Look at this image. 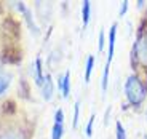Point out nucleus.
Wrapping results in <instances>:
<instances>
[{"label": "nucleus", "instance_id": "1", "mask_svg": "<svg viewBox=\"0 0 147 139\" xmlns=\"http://www.w3.org/2000/svg\"><path fill=\"white\" fill-rule=\"evenodd\" d=\"M125 94L128 98V101L133 104V106H139L146 99V88L141 83V80L134 75L126 78L125 83Z\"/></svg>", "mask_w": 147, "mask_h": 139}, {"label": "nucleus", "instance_id": "2", "mask_svg": "<svg viewBox=\"0 0 147 139\" xmlns=\"http://www.w3.org/2000/svg\"><path fill=\"white\" fill-rule=\"evenodd\" d=\"M16 8H18V10L21 11L22 15H24V18H26L27 24H29V29L32 30L35 35H38V27H37V26H35V22H34V18H32V13H30V10H29V8H27L24 3H21V2H19V3H16Z\"/></svg>", "mask_w": 147, "mask_h": 139}, {"label": "nucleus", "instance_id": "3", "mask_svg": "<svg viewBox=\"0 0 147 139\" xmlns=\"http://www.w3.org/2000/svg\"><path fill=\"white\" fill-rule=\"evenodd\" d=\"M53 90H55V86H53V78H51V75L48 74V75H45L43 85H42V94H43L45 101H50V99H51Z\"/></svg>", "mask_w": 147, "mask_h": 139}, {"label": "nucleus", "instance_id": "4", "mask_svg": "<svg viewBox=\"0 0 147 139\" xmlns=\"http://www.w3.org/2000/svg\"><path fill=\"white\" fill-rule=\"evenodd\" d=\"M115 34H117V24H112L110 27V34H109V56H107V62L109 64L112 62V58H114V50H115Z\"/></svg>", "mask_w": 147, "mask_h": 139}, {"label": "nucleus", "instance_id": "5", "mask_svg": "<svg viewBox=\"0 0 147 139\" xmlns=\"http://www.w3.org/2000/svg\"><path fill=\"white\" fill-rule=\"evenodd\" d=\"M58 85H59V88L63 90V96H64V98H67L69 93H70V72H69V70L64 72L63 78H59Z\"/></svg>", "mask_w": 147, "mask_h": 139}, {"label": "nucleus", "instance_id": "6", "mask_svg": "<svg viewBox=\"0 0 147 139\" xmlns=\"http://www.w3.org/2000/svg\"><path fill=\"white\" fill-rule=\"evenodd\" d=\"M34 67H35V72H34V77H35V83L37 85H43V74H42V59L37 58L35 59V64H34Z\"/></svg>", "mask_w": 147, "mask_h": 139}, {"label": "nucleus", "instance_id": "7", "mask_svg": "<svg viewBox=\"0 0 147 139\" xmlns=\"http://www.w3.org/2000/svg\"><path fill=\"white\" fill-rule=\"evenodd\" d=\"M10 83H11V75L0 69V94H2L8 86H10Z\"/></svg>", "mask_w": 147, "mask_h": 139}, {"label": "nucleus", "instance_id": "8", "mask_svg": "<svg viewBox=\"0 0 147 139\" xmlns=\"http://www.w3.org/2000/svg\"><path fill=\"white\" fill-rule=\"evenodd\" d=\"M82 19H83V24L86 26L90 21V0H85L82 5Z\"/></svg>", "mask_w": 147, "mask_h": 139}, {"label": "nucleus", "instance_id": "9", "mask_svg": "<svg viewBox=\"0 0 147 139\" xmlns=\"http://www.w3.org/2000/svg\"><path fill=\"white\" fill-rule=\"evenodd\" d=\"M93 66H94V58H93V56H88V59H86V70H85V82H86V83L90 82V77H91Z\"/></svg>", "mask_w": 147, "mask_h": 139}, {"label": "nucleus", "instance_id": "10", "mask_svg": "<svg viewBox=\"0 0 147 139\" xmlns=\"http://www.w3.org/2000/svg\"><path fill=\"white\" fill-rule=\"evenodd\" d=\"M63 125L61 123H55L53 126V131H51V139H61L63 138Z\"/></svg>", "mask_w": 147, "mask_h": 139}, {"label": "nucleus", "instance_id": "11", "mask_svg": "<svg viewBox=\"0 0 147 139\" xmlns=\"http://www.w3.org/2000/svg\"><path fill=\"white\" fill-rule=\"evenodd\" d=\"M109 69H110V66H109V64H106V66H104V72H102V80H101L102 93H106V90H107V80H109Z\"/></svg>", "mask_w": 147, "mask_h": 139}, {"label": "nucleus", "instance_id": "12", "mask_svg": "<svg viewBox=\"0 0 147 139\" xmlns=\"http://www.w3.org/2000/svg\"><path fill=\"white\" fill-rule=\"evenodd\" d=\"M117 139H126V133H125V128L120 121H117Z\"/></svg>", "mask_w": 147, "mask_h": 139}, {"label": "nucleus", "instance_id": "13", "mask_svg": "<svg viewBox=\"0 0 147 139\" xmlns=\"http://www.w3.org/2000/svg\"><path fill=\"white\" fill-rule=\"evenodd\" d=\"M78 115H80V103H75V109H74V128L78 125Z\"/></svg>", "mask_w": 147, "mask_h": 139}, {"label": "nucleus", "instance_id": "14", "mask_svg": "<svg viewBox=\"0 0 147 139\" xmlns=\"http://www.w3.org/2000/svg\"><path fill=\"white\" fill-rule=\"evenodd\" d=\"M93 123H94V115L90 117L88 125H86V136H88V138H91V136H93Z\"/></svg>", "mask_w": 147, "mask_h": 139}, {"label": "nucleus", "instance_id": "15", "mask_svg": "<svg viewBox=\"0 0 147 139\" xmlns=\"http://www.w3.org/2000/svg\"><path fill=\"white\" fill-rule=\"evenodd\" d=\"M63 121H64V112H63V109H58L56 113H55V123L63 125Z\"/></svg>", "mask_w": 147, "mask_h": 139}, {"label": "nucleus", "instance_id": "16", "mask_svg": "<svg viewBox=\"0 0 147 139\" xmlns=\"http://www.w3.org/2000/svg\"><path fill=\"white\" fill-rule=\"evenodd\" d=\"M104 40H106V32H104V29H101V32H99V47H98L99 51L104 50Z\"/></svg>", "mask_w": 147, "mask_h": 139}, {"label": "nucleus", "instance_id": "17", "mask_svg": "<svg viewBox=\"0 0 147 139\" xmlns=\"http://www.w3.org/2000/svg\"><path fill=\"white\" fill-rule=\"evenodd\" d=\"M126 10H128V2L125 0V2L121 3V7H120V13H118V15H120V16H123V15L126 13Z\"/></svg>", "mask_w": 147, "mask_h": 139}, {"label": "nucleus", "instance_id": "18", "mask_svg": "<svg viewBox=\"0 0 147 139\" xmlns=\"http://www.w3.org/2000/svg\"><path fill=\"white\" fill-rule=\"evenodd\" d=\"M0 139H18V136H15V134H5V136H2Z\"/></svg>", "mask_w": 147, "mask_h": 139}]
</instances>
